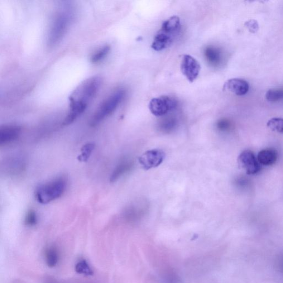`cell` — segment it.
I'll use <instances>...</instances> for the list:
<instances>
[{"label": "cell", "mask_w": 283, "mask_h": 283, "mask_svg": "<svg viewBox=\"0 0 283 283\" xmlns=\"http://www.w3.org/2000/svg\"><path fill=\"white\" fill-rule=\"evenodd\" d=\"M102 83V79L100 76H92L83 81L74 90L69 98V111L64 119V125L73 123L85 112L98 92Z\"/></svg>", "instance_id": "6da1fadb"}, {"label": "cell", "mask_w": 283, "mask_h": 283, "mask_svg": "<svg viewBox=\"0 0 283 283\" xmlns=\"http://www.w3.org/2000/svg\"><path fill=\"white\" fill-rule=\"evenodd\" d=\"M75 17L74 9L70 4H62L53 18L47 37V44L52 47L61 41L68 31Z\"/></svg>", "instance_id": "7a4b0ae2"}, {"label": "cell", "mask_w": 283, "mask_h": 283, "mask_svg": "<svg viewBox=\"0 0 283 283\" xmlns=\"http://www.w3.org/2000/svg\"><path fill=\"white\" fill-rule=\"evenodd\" d=\"M125 90L119 89L114 92L112 95L101 104L95 112L90 121V125L95 126L104 120V119L113 113L120 104L124 97Z\"/></svg>", "instance_id": "3957f363"}, {"label": "cell", "mask_w": 283, "mask_h": 283, "mask_svg": "<svg viewBox=\"0 0 283 283\" xmlns=\"http://www.w3.org/2000/svg\"><path fill=\"white\" fill-rule=\"evenodd\" d=\"M66 186L65 179L58 177L38 187L36 191V199L42 204L49 203L60 198L64 193Z\"/></svg>", "instance_id": "277c9868"}, {"label": "cell", "mask_w": 283, "mask_h": 283, "mask_svg": "<svg viewBox=\"0 0 283 283\" xmlns=\"http://www.w3.org/2000/svg\"><path fill=\"white\" fill-rule=\"evenodd\" d=\"M177 105L175 99L169 96L152 99L149 104V109L151 113L157 117L165 116L174 110Z\"/></svg>", "instance_id": "5b68a950"}, {"label": "cell", "mask_w": 283, "mask_h": 283, "mask_svg": "<svg viewBox=\"0 0 283 283\" xmlns=\"http://www.w3.org/2000/svg\"><path fill=\"white\" fill-rule=\"evenodd\" d=\"M238 163L241 168L248 175L257 174L261 170V165L253 152L246 150L242 152L238 158Z\"/></svg>", "instance_id": "8992f818"}, {"label": "cell", "mask_w": 283, "mask_h": 283, "mask_svg": "<svg viewBox=\"0 0 283 283\" xmlns=\"http://www.w3.org/2000/svg\"><path fill=\"white\" fill-rule=\"evenodd\" d=\"M200 65L197 60L190 55L182 57L180 69L187 80L193 83L198 78L200 71Z\"/></svg>", "instance_id": "52a82bcc"}, {"label": "cell", "mask_w": 283, "mask_h": 283, "mask_svg": "<svg viewBox=\"0 0 283 283\" xmlns=\"http://www.w3.org/2000/svg\"><path fill=\"white\" fill-rule=\"evenodd\" d=\"M165 158V153L159 150L148 151L139 158V162L145 170H149L160 166Z\"/></svg>", "instance_id": "ba28073f"}, {"label": "cell", "mask_w": 283, "mask_h": 283, "mask_svg": "<svg viewBox=\"0 0 283 283\" xmlns=\"http://www.w3.org/2000/svg\"><path fill=\"white\" fill-rule=\"evenodd\" d=\"M223 89L237 96H243L248 93L249 85L245 80L233 78L225 83Z\"/></svg>", "instance_id": "9c48e42d"}, {"label": "cell", "mask_w": 283, "mask_h": 283, "mask_svg": "<svg viewBox=\"0 0 283 283\" xmlns=\"http://www.w3.org/2000/svg\"><path fill=\"white\" fill-rule=\"evenodd\" d=\"M175 36L160 30L157 33L151 47L156 51H161L169 48L173 42Z\"/></svg>", "instance_id": "30bf717a"}, {"label": "cell", "mask_w": 283, "mask_h": 283, "mask_svg": "<svg viewBox=\"0 0 283 283\" xmlns=\"http://www.w3.org/2000/svg\"><path fill=\"white\" fill-rule=\"evenodd\" d=\"M21 129L16 125L4 126L0 128V145H4L17 140Z\"/></svg>", "instance_id": "8fae6325"}, {"label": "cell", "mask_w": 283, "mask_h": 283, "mask_svg": "<svg viewBox=\"0 0 283 283\" xmlns=\"http://www.w3.org/2000/svg\"><path fill=\"white\" fill-rule=\"evenodd\" d=\"M204 56L208 63L214 67L220 66L223 59L222 51L219 48L213 46L206 48L204 50Z\"/></svg>", "instance_id": "7c38bea8"}, {"label": "cell", "mask_w": 283, "mask_h": 283, "mask_svg": "<svg viewBox=\"0 0 283 283\" xmlns=\"http://www.w3.org/2000/svg\"><path fill=\"white\" fill-rule=\"evenodd\" d=\"M278 156V152L275 149L268 148L259 152L257 158L260 165L270 166L275 164Z\"/></svg>", "instance_id": "4fadbf2b"}, {"label": "cell", "mask_w": 283, "mask_h": 283, "mask_svg": "<svg viewBox=\"0 0 283 283\" xmlns=\"http://www.w3.org/2000/svg\"><path fill=\"white\" fill-rule=\"evenodd\" d=\"M180 29V18L176 16H173L169 18L162 23L160 30L175 36L178 34Z\"/></svg>", "instance_id": "5bb4252c"}, {"label": "cell", "mask_w": 283, "mask_h": 283, "mask_svg": "<svg viewBox=\"0 0 283 283\" xmlns=\"http://www.w3.org/2000/svg\"><path fill=\"white\" fill-rule=\"evenodd\" d=\"M133 167V163L131 161L124 160L121 162L113 170L110 177V181L112 183L116 181L121 176L130 171Z\"/></svg>", "instance_id": "9a60e30c"}, {"label": "cell", "mask_w": 283, "mask_h": 283, "mask_svg": "<svg viewBox=\"0 0 283 283\" xmlns=\"http://www.w3.org/2000/svg\"><path fill=\"white\" fill-rule=\"evenodd\" d=\"M176 118L173 116H168L163 118L158 123V128L162 132L169 133L175 130L177 126Z\"/></svg>", "instance_id": "2e32d148"}, {"label": "cell", "mask_w": 283, "mask_h": 283, "mask_svg": "<svg viewBox=\"0 0 283 283\" xmlns=\"http://www.w3.org/2000/svg\"><path fill=\"white\" fill-rule=\"evenodd\" d=\"M266 99L268 102L276 103L283 100V89H272L266 94Z\"/></svg>", "instance_id": "e0dca14e"}, {"label": "cell", "mask_w": 283, "mask_h": 283, "mask_svg": "<svg viewBox=\"0 0 283 283\" xmlns=\"http://www.w3.org/2000/svg\"><path fill=\"white\" fill-rule=\"evenodd\" d=\"M59 256L56 249L50 248L47 249L46 253V261L48 266L53 268L56 266L58 262Z\"/></svg>", "instance_id": "ac0fdd59"}, {"label": "cell", "mask_w": 283, "mask_h": 283, "mask_svg": "<svg viewBox=\"0 0 283 283\" xmlns=\"http://www.w3.org/2000/svg\"><path fill=\"white\" fill-rule=\"evenodd\" d=\"M110 51V47L108 45L104 46L101 47L97 52L94 53L91 57V61L93 63H98L105 58Z\"/></svg>", "instance_id": "d6986e66"}, {"label": "cell", "mask_w": 283, "mask_h": 283, "mask_svg": "<svg viewBox=\"0 0 283 283\" xmlns=\"http://www.w3.org/2000/svg\"><path fill=\"white\" fill-rule=\"evenodd\" d=\"M95 147V145L94 143H86V145L81 148V155L78 158V160L82 162L87 161L91 155H92Z\"/></svg>", "instance_id": "ffe728a7"}, {"label": "cell", "mask_w": 283, "mask_h": 283, "mask_svg": "<svg viewBox=\"0 0 283 283\" xmlns=\"http://www.w3.org/2000/svg\"><path fill=\"white\" fill-rule=\"evenodd\" d=\"M75 269L79 274L85 276H92L94 274L92 268L85 260H81L76 263Z\"/></svg>", "instance_id": "44dd1931"}, {"label": "cell", "mask_w": 283, "mask_h": 283, "mask_svg": "<svg viewBox=\"0 0 283 283\" xmlns=\"http://www.w3.org/2000/svg\"><path fill=\"white\" fill-rule=\"evenodd\" d=\"M267 126L273 131L283 133V118L277 117L271 118L268 121Z\"/></svg>", "instance_id": "7402d4cb"}, {"label": "cell", "mask_w": 283, "mask_h": 283, "mask_svg": "<svg viewBox=\"0 0 283 283\" xmlns=\"http://www.w3.org/2000/svg\"><path fill=\"white\" fill-rule=\"evenodd\" d=\"M25 222L28 226H35L37 223V216L33 210H30L27 213L25 219Z\"/></svg>", "instance_id": "603a6c76"}, {"label": "cell", "mask_w": 283, "mask_h": 283, "mask_svg": "<svg viewBox=\"0 0 283 283\" xmlns=\"http://www.w3.org/2000/svg\"><path fill=\"white\" fill-rule=\"evenodd\" d=\"M217 127L220 131L227 132L231 129V123L227 119H221L217 122Z\"/></svg>", "instance_id": "cb8c5ba5"}, {"label": "cell", "mask_w": 283, "mask_h": 283, "mask_svg": "<svg viewBox=\"0 0 283 283\" xmlns=\"http://www.w3.org/2000/svg\"><path fill=\"white\" fill-rule=\"evenodd\" d=\"M244 26H245L248 31L252 33H256L259 30L258 23L255 20H250L246 21L245 23H244Z\"/></svg>", "instance_id": "d4e9b609"}]
</instances>
